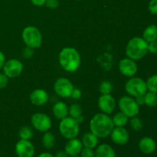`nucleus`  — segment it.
Wrapping results in <instances>:
<instances>
[{
    "label": "nucleus",
    "mask_w": 157,
    "mask_h": 157,
    "mask_svg": "<svg viewBox=\"0 0 157 157\" xmlns=\"http://www.w3.org/2000/svg\"><path fill=\"white\" fill-rule=\"evenodd\" d=\"M32 124L36 130L41 132H47L52 127L50 117L43 113H36L32 115Z\"/></svg>",
    "instance_id": "10"
},
{
    "label": "nucleus",
    "mask_w": 157,
    "mask_h": 157,
    "mask_svg": "<svg viewBox=\"0 0 157 157\" xmlns=\"http://www.w3.org/2000/svg\"><path fill=\"white\" fill-rule=\"evenodd\" d=\"M119 70L122 75L127 77H133L137 72V64L134 60L130 58H124L119 63Z\"/></svg>",
    "instance_id": "13"
},
{
    "label": "nucleus",
    "mask_w": 157,
    "mask_h": 157,
    "mask_svg": "<svg viewBox=\"0 0 157 157\" xmlns=\"http://www.w3.org/2000/svg\"><path fill=\"white\" fill-rule=\"evenodd\" d=\"M34 55V51L33 48H29V47H26L23 49V52H22V55L26 59H29V58H32Z\"/></svg>",
    "instance_id": "31"
},
{
    "label": "nucleus",
    "mask_w": 157,
    "mask_h": 157,
    "mask_svg": "<svg viewBox=\"0 0 157 157\" xmlns=\"http://www.w3.org/2000/svg\"><path fill=\"white\" fill-rule=\"evenodd\" d=\"M72 98L75 100H78L81 98V91L78 88H74L73 91H72L71 95Z\"/></svg>",
    "instance_id": "36"
},
{
    "label": "nucleus",
    "mask_w": 157,
    "mask_h": 157,
    "mask_svg": "<svg viewBox=\"0 0 157 157\" xmlns=\"http://www.w3.org/2000/svg\"><path fill=\"white\" fill-rule=\"evenodd\" d=\"M81 157H95V152L93 149L84 147L81 152Z\"/></svg>",
    "instance_id": "30"
},
{
    "label": "nucleus",
    "mask_w": 157,
    "mask_h": 157,
    "mask_svg": "<svg viewBox=\"0 0 157 157\" xmlns=\"http://www.w3.org/2000/svg\"><path fill=\"white\" fill-rule=\"evenodd\" d=\"M59 63L68 72H75L81 64V56L74 48H64L59 54Z\"/></svg>",
    "instance_id": "2"
},
{
    "label": "nucleus",
    "mask_w": 157,
    "mask_h": 157,
    "mask_svg": "<svg viewBox=\"0 0 157 157\" xmlns=\"http://www.w3.org/2000/svg\"><path fill=\"white\" fill-rule=\"evenodd\" d=\"M42 143L44 148L48 149V150L53 148L55 143V136L51 132H45L42 137Z\"/></svg>",
    "instance_id": "22"
},
{
    "label": "nucleus",
    "mask_w": 157,
    "mask_h": 157,
    "mask_svg": "<svg viewBox=\"0 0 157 157\" xmlns=\"http://www.w3.org/2000/svg\"><path fill=\"white\" fill-rule=\"evenodd\" d=\"M98 106L101 111L106 114H110L116 107L115 99L110 94H102L98 100Z\"/></svg>",
    "instance_id": "12"
},
{
    "label": "nucleus",
    "mask_w": 157,
    "mask_h": 157,
    "mask_svg": "<svg viewBox=\"0 0 157 157\" xmlns=\"http://www.w3.org/2000/svg\"><path fill=\"white\" fill-rule=\"evenodd\" d=\"M55 157H68V155L65 151H58Z\"/></svg>",
    "instance_id": "40"
},
{
    "label": "nucleus",
    "mask_w": 157,
    "mask_h": 157,
    "mask_svg": "<svg viewBox=\"0 0 157 157\" xmlns=\"http://www.w3.org/2000/svg\"><path fill=\"white\" fill-rule=\"evenodd\" d=\"M145 104L148 107H153L157 105V94L153 92H147L144 94Z\"/></svg>",
    "instance_id": "24"
},
{
    "label": "nucleus",
    "mask_w": 157,
    "mask_h": 157,
    "mask_svg": "<svg viewBox=\"0 0 157 157\" xmlns=\"http://www.w3.org/2000/svg\"><path fill=\"white\" fill-rule=\"evenodd\" d=\"M148 52L152 54H157V40L148 43Z\"/></svg>",
    "instance_id": "34"
},
{
    "label": "nucleus",
    "mask_w": 157,
    "mask_h": 157,
    "mask_svg": "<svg viewBox=\"0 0 157 157\" xmlns=\"http://www.w3.org/2000/svg\"><path fill=\"white\" fill-rule=\"evenodd\" d=\"M68 113L71 116V117L76 119L78 117L82 114V109L79 104H72L68 108Z\"/></svg>",
    "instance_id": "26"
},
{
    "label": "nucleus",
    "mask_w": 157,
    "mask_h": 157,
    "mask_svg": "<svg viewBox=\"0 0 157 157\" xmlns=\"http://www.w3.org/2000/svg\"><path fill=\"white\" fill-rule=\"evenodd\" d=\"M71 157H80V156H71Z\"/></svg>",
    "instance_id": "43"
},
{
    "label": "nucleus",
    "mask_w": 157,
    "mask_h": 157,
    "mask_svg": "<svg viewBox=\"0 0 157 157\" xmlns=\"http://www.w3.org/2000/svg\"><path fill=\"white\" fill-rule=\"evenodd\" d=\"M143 37V38L148 43L156 41L157 40V26L155 25H150L146 28L144 31Z\"/></svg>",
    "instance_id": "21"
},
{
    "label": "nucleus",
    "mask_w": 157,
    "mask_h": 157,
    "mask_svg": "<svg viewBox=\"0 0 157 157\" xmlns=\"http://www.w3.org/2000/svg\"><path fill=\"white\" fill-rule=\"evenodd\" d=\"M95 157H116L114 150L108 144L98 146L95 151Z\"/></svg>",
    "instance_id": "19"
},
{
    "label": "nucleus",
    "mask_w": 157,
    "mask_h": 157,
    "mask_svg": "<svg viewBox=\"0 0 157 157\" xmlns=\"http://www.w3.org/2000/svg\"><path fill=\"white\" fill-rule=\"evenodd\" d=\"M146 84H147V90L157 94V75H153L149 78Z\"/></svg>",
    "instance_id": "25"
},
{
    "label": "nucleus",
    "mask_w": 157,
    "mask_h": 157,
    "mask_svg": "<svg viewBox=\"0 0 157 157\" xmlns=\"http://www.w3.org/2000/svg\"><path fill=\"white\" fill-rule=\"evenodd\" d=\"M139 148L144 154H151L156 150V144L153 138L145 136L140 140Z\"/></svg>",
    "instance_id": "17"
},
{
    "label": "nucleus",
    "mask_w": 157,
    "mask_h": 157,
    "mask_svg": "<svg viewBox=\"0 0 157 157\" xmlns=\"http://www.w3.org/2000/svg\"><path fill=\"white\" fill-rule=\"evenodd\" d=\"M18 135H19V137L21 140H29L32 137L33 132H32V129L29 128V127H25L20 130Z\"/></svg>",
    "instance_id": "27"
},
{
    "label": "nucleus",
    "mask_w": 157,
    "mask_h": 157,
    "mask_svg": "<svg viewBox=\"0 0 157 157\" xmlns=\"http://www.w3.org/2000/svg\"><path fill=\"white\" fill-rule=\"evenodd\" d=\"M112 120H113V124L116 127H124L127 125L128 122V117L126 116L122 112H120L117 113Z\"/></svg>",
    "instance_id": "23"
},
{
    "label": "nucleus",
    "mask_w": 157,
    "mask_h": 157,
    "mask_svg": "<svg viewBox=\"0 0 157 157\" xmlns=\"http://www.w3.org/2000/svg\"><path fill=\"white\" fill-rule=\"evenodd\" d=\"M35 153V147L29 140H20L15 144V153L18 157H33Z\"/></svg>",
    "instance_id": "11"
},
{
    "label": "nucleus",
    "mask_w": 157,
    "mask_h": 157,
    "mask_svg": "<svg viewBox=\"0 0 157 157\" xmlns=\"http://www.w3.org/2000/svg\"><path fill=\"white\" fill-rule=\"evenodd\" d=\"M3 72L9 78L19 76L23 71V64L17 59H10L6 61L3 66Z\"/></svg>",
    "instance_id": "9"
},
{
    "label": "nucleus",
    "mask_w": 157,
    "mask_h": 157,
    "mask_svg": "<svg viewBox=\"0 0 157 157\" xmlns=\"http://www.w3.org/2000/svg\"><path fill=\"white\" fill-rule=\"evenodd\" d=\"M22 39L27 47L37 48L41 45L42 35L39 29L35 26H28L23 29Z\"/></svg>",
    "instance_id": "4"
},
{
    "label": "nucleus",
    "mask_w": 157,
    "mask_h": 157,
    "mask_svg": "<svg viewBox=\"0 0 157 157\" xmlns=\"http://www.w3.org/2000/svg\"><path fill=\"white\" fill-rule=\"evenodd\" d=\"M83 147L84 146L81 140L77 138H73V139L69 140L68 142L66 144L64 151L69 156H78L81 153Z\"/></svg>",
    "instance_id": "15"
},
{
    "label": "nucleus",
    "mask_w": 157,
    "mask_h": 157,
    "mask_svg": "<svg viewBox=\"0 0 157 157\" xmlns=\"http://www.w3.org/2000/svg\"><path fill=\"white\" fill-rule=\"evenodd\" d=\"M52 110H53V113L55 117L59 120L64 119L67 117L68 115V107L64 102H61V101L55 103Z\"/></svg>",
    "instance_id": "18"
},
{
    "label": "nucleus",
    "mask_w": 157,
    "mask_h": 157,
    "mask_svg": "<svg viewBox=\"0 0 157 157\" xmlns=\"http://www.w3.org/2000/svg\"><path fill=\"white\" fill-rule=\"evenodd\" d=\"M130 126L135 131H140L143 128L142 121L136 117H133L130 120Z\"/></svg>",
    "instance_id": "29"
},
{
    "label": "nucleus",
    "mask_w": 157,
    "mask_h": 157,
    "mask_svg": "<svg viewBox=\"0 0 157 157\" xmlns=\"http://www.w3.org/2000/svg\"><path fill=\"white\" fill-rule=\"evenodd\" d=\"M75 120H76L77 122H78V124H81V123H82L83 121H84V117H83L82 115H81V116L78 117L76 118Z\"/></svg>",
    "instance_id": "42"
},
{
    "label": "nucleus",
    "mask_w": 157,
    "mask_h": 157,
    "mask_svg": "<svg viewBox=\"0 0 157 157\" xmlns=\"http://www.w3.org/2000/svg\"><path fill=\"white\" fill-rule=\"evenodd\" d=\"M114 127L113 120L106 113H97L90 122V130L98 138H105L111 133Z\"/></svg>",
    "instance_id": "1"
},
{
    "label": "nucleus",
    "mask_w": 157,
    "mask_h": 157,
    "mask_svg": "<svg viewBox=\"0 0 157 157\" xmlns=\"http://www.w3.org/2000/svg\"><path fill=\"white\" fill-rule=\"evenodd\" d=\"M136 103L139 104V106L144 105V104H145V101H144V95H143V96L136 97Z\"/></svg>",
    "instance_id": "39"
},
{
    "label": "nucleus",
    "mask_w": 157,
    "mask_h": 157,
    "mask_svg": "<svg viewBox=\"0 0 157 157\" xmlns=\"http://www.w3.org/2000/svg\"><path fill=\"white\" fill-rule=\"evenodd\" d=\"M74 86L68 79L64 78H58L54 84V90L58 96L63 98H70L74 90Z\"/></svg>",
    "instance_id": "8"
},
{
    "label": "nucleus",
    "mask_w": 157,
    "mask_h": 157,
    "mask_svg": "<svg viewBox=\"0 0 157 157\" xmlns=\"http://www.w3.org/2000/svg\"><path fill=\"white\" fill-rule=\"evenodd\" d=\"M6 61V56H5L4 54L0 51V70L3 68V66H4Z\"/></svg>",
    "instance_id": "37"
},
{
    "label": "nucleus",
    "mask_w": 157,
    "mask_h": 157,
    "mask_svg": "<svg viewBox=\"0 0 157 157\" xmlns=\"http://www.w3.org/2000/svg\"><path fill=\"white\" fill-rule=\"evenodd\" d=\"M119 108L128 117H136L140 112V106L136 100L130 97L124 96L119 101Z\"/></svg>",
    "instance_id": "7"
},
{
    "label": "nucleus",
    "mask_w": 157,
    "mask_h": 157,
    "mask_svg": "<svg viewBox=\"0 0 157 157\" xmlns=\"http://www.w3.org/2000/svg\"><path fill=\"white\" fill-rule=\"evenodd\" d=\"M45 5L50 9H56L59 6L58 0H46Z\"/></svg>",
    "instance_id": "35"
},
{
    "label": "nucleus",
    "mask_w": 157,
    "mask_h": 157,
    "mask_svg": "<svg viewBox=\"0 0 157 157\" xmlns=\"http://www.w3.org/2000/svg\"><path fill=\"white\" fill-rule=\"evenodd\" d=\"M111 140L117 145H125L129 141L128 131L124 127H117L113 128L111 133Z\"/></svg>",
    "instance_id": "14"
},
{
    "label": "nucleus",
    "mask_w": 157,
    "mask_h": 157,
    "mask_svg": "<svg viewBox=\"0 0 157 157\" xmlns=\"http://www.w3.org/2000/svg\"><path fill=\"white\" fill-rule=\"evenodd\" d=\"M82 142L83 146L84 147H87V148H90L94 149L95 147H97V146L98 145V137L97 136H95L94 134L90 132V133H86L82 137Z\"/></svg>",
    "instance_id": "20"
},
{
    "label": "nucleus",
    "mask_w": 157,
    "mask_h": 157,
    "mask_svg": "<svg viewBox=\"0 0 157 157\" xmlns=\"http://www.w3.org/2000/svg\"><path fill=\"white\" fill-rule=\"evenodd\" d=\"M31 2L36 6H42L45 5L46 0H31Z\"/></svg>",
    "instance_id": "38"
},
{
    "label": "nucleus",
    "mask_w": 157,
    "mask_h": 157,
    "mask_svg": "<svg viewBox=\"0 0 157 157\" xmlns=\"http://www.w3.org/2000/svg\"><path fill=\"white\" fill-rule=\"evenodd\" d=\"M9 78L4 73H0V89H3L7 86Z\"/></svg>",
    "instance_id": "32"
},
{
    "label": "nucleus",
    "mask_w": 157,
    "mask_h": 157,
    "mask_svg": "<svg viewBox=\"0 0 157 157\" xmlns=\"http://www.w3.org/2000/svg\"><path fill=\"white\" fill-rule=\"evenodd\" d=\"M148 8L153 15H157V0H151L149 3Z\"/></svg>",
    "instance_id": "33"
},
{
    "label": "nucleus",
    "mask_w": 157,
    "mask_h": 157,
    "mask_svg": "<svg viewBox=\"0 0 157 157\" xmlns=\"http://www.w3.org/2000/svg\"><path fill=\"white\" fill-rule=\"evenodd\" d=\"M30 100L35 105L42 106L48 101V94L43 89H37L32 92L30 94Z\"/></svg>",
    "instance_id": "16"
},
{
    "label": "nucleus",
    "mask_w": 157,
    "mask_h": 157,
    "mask_svg": "<svg viewBox=\"0 0 157 157\" xmlns=\"http://www.w3.org/2000/svg\"><path fill=\"white\" fill-rule=\"evenodd\" d=\"M113 86L112 84L108 81H103L100 85V91L102 94H108L112 91Z\"/></svg>",
    "instance_id": "28"
},
{
    "label": "nucleus",
    "mask_w": 157,
    "mask_h": 157,
    "mask_svg": "<svg viewBox=\"0 0 157 157\" xmlns=\"http://www.w3.org/2000/svg\"><path fill=\"white\" fill-rule=\"evenodd\" d=\"M148 52V42L143 38L135 37L132 38L126 48V55L134 61L142 59Z\"/></svg>",
    "instance_id": "3"
},
{
    "label": "nucleus",
    "mask_w": 157,
    "mask_h": 157,
    "mask_svg": "<svg viewBox=\"0 0 157 157\" xmlns=\"http://www.w3.org/2000/svg\"><path fill=\"white\" fill-rule=\"evenodd\" d=\"M38 157H54V156L49 153H41V154H40Z\"/></svg>",
    "instance_id": "41"
},
{
    "label": "nucleus",
    "mask_w": 157,
    "mask_h": 157,
    "mask_svg": "<svg viewBox=\"0 0 157 157\" xmlns=\"http://www.w3.org/2000/svg\"><path fill=\"white\" fill-rule=\"evenodd\" d=\"M59 131L66 139L76 138L80 131L79 124L72 117H65L61 120L59 124Z\"/></svg>",
    "instance_id": "5"
},
{
    "label": "nucleus",
    "mask_w": 157,
    "mask_h": 157,
    "mask_svg": "<svg viewBox=\"0 0 157 157\" xmlns=\"http://www.w3.org/2000/svg\"><path fill=\"white\" fill-rule=\"evenodd\" d=\"M126 91L132 97L143 96L147 92V84L145 81L140 78H130L125 85Z\"/></svg>",
    "instance_id": "6"
}]
</instances>
